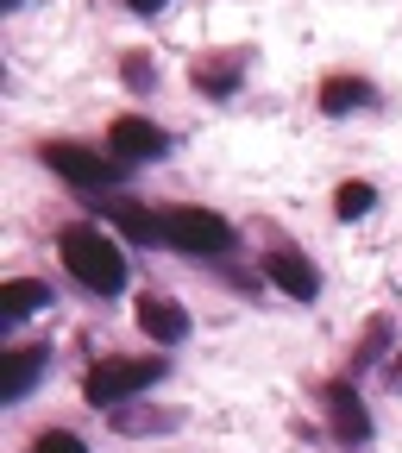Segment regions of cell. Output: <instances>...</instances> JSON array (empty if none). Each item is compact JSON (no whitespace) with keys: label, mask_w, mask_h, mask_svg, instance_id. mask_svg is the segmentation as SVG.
Returning a JSON list of instances; mask_svg holds the SVG:
<instances>
[{"label":"cell","mask_w":402,"mask_h":453,"mask_svg":"<svg viewBox=\"0 0 402 453\" xmlns=\"http://www.w3.org/2000/svg\"><path fill=\"white\" fill-rule=\"evenodd\" d=\"M57 252H64V265H70V277L82 290H95V296H120L126 290V252L113 246L101 226H88V220L64 226V234H57Z\"/></svg>","instance_id":"cell-1"},{"label":"cell","mask_w":402,"mask_h":453,"mask_svg":"<svg viewBox=\"0 0 402 453\" xmlns=\"http://www.w3.org/2000/svg\"><path fill=\"white\" fill-rule=\"evenodd\" d=\"M157 240L163 246H177L189 258H220V252H233V226H226L214 208H163L157 214Z\"/></svg>","instance_id":"cell-2"},{"label":"cell","mask_w":402,"mask_h":453,"mask_svg":"<svg viewBox=\"0 0 402 453\" xmlns=\"http://www.w3.org/2000/svg\"><path fill=\"white\" fill-rule=\"evenodd\" d=\"M157 378H163V359H95L82 372V396L107 416V410H120L126 396H139L145 384H157Z\"/></svg>","instance_id":"cell-3"},{"label":"cell","mask_w":402,"mask_h":453,"mask_svg":"<svg viewBox=\"0 0 402 453\" xmlns=\"http://www.w3.org/2000/svg\"><path fill=\"white\" fill-rule=\"evenodd\" d=\"M64 183H76V189H101V183H113L120 177V157H101V151H88V145H70V139H50L44 151H38Z\"/></svg>","instance_id":"cell-4"},{"label":"cell","mask_w":402,"mask_h":453,"mask_svg":"<svg viewBox=\"0 0 402 453\" xmlns=\"http://www.w3.org/2000/svg\"><path fill=\"white\" fill-rule=\"evenodd\" d=\"M321 403H327V422H333V441H339V447H365V441H371L365 396H359L346 378H333V384L321 390Z\"/></svg>","instance_id":"cell-5"},{"label":"cell","mask_w":402,"mask_h":453,"mask_svg":"<svg viewBox=\"0 0 402 453\" xmlns=\"http://www.w3.org/2000/svg\"><path fill=\"white\" fill-rule=\"evenodd\" d=\"M170 151V133L139 120V113H120V120L107 127V157H120V164H139V157H163Z\"/></svg>","instance_id":"cell-6"},{"label":"cell","mask_w":402,"mask_h":453,"mask_svg":"<svg viewBox=\"0 0 402 453\" xmlns=\"http://www.w3.org/2000/svg\"><path fill=\"white\" fill-rule=\"evenodd\" d=\"M264 277L277 283L283 296H296V303H315V296H321V271H315L302 252H290V246H277V252L264 258Z\"/></svg>","instance_id":"cell-7"},{"label":"cell","mask_w":402,"mask_h":453,"mask_svg":"<svg viewBox=\"0 0 402 453\" xmlns=\"http://www.w3.org/2000/svg\"><path fill=\"white\" fill-rule=\"evenodd\" d=\"M139 327L157 340V347H177V340H189V315H183V303L177 296H139Z\"/></svg>","instance_id":"cell-8"},{"label":"cell","mask_w":402,"mask_h":453,"mask_svg":"<svg viewBox=\"0 0 402 453\" xmlns=\"http://www.w3.org/2000/svg\"><path fill=\"white\" fill-rule=\"evenodd\" d=\"M371 101H377V88H371L365 76H327V82H321V113H333V120H339V113L371 107Z\"/></svg>","instance_id":"cell-9"},{"label":"cell","mask_w":402,"mask_h":453,"mask_svg":"<svg viewBox=\"0 0 402 453\" xmlns=\"http://www.w3.org/2000/svg\"><path fill=\"white\" fill-rule=\"evenodd\" d=\"M44 303H50V290H44L38 277H13L7 290H0V315H7V321H26V315H38Z\"/></svg>","instance_id":"cell-10"},{"label":"cell","mask_w":402,"mask_h":453,"mask_svg":"<svg viewBox=\"0 0 402 453\" xmlns=\"http://www.w3.org/2000/svg\"><path fill=\"white\" fill-rule=\"evenodd\" d=\"M107 220L120 226L133 246H151V240H157V214H145L139 202H107Z\"/></svg>","instance_id":"cell-11"},{"label":"cell","mask_w":402,"mask_h":453,"mask_svg":"<svg viewBox=\"0 0 402 453\" xmlns=\"http://www.w3.org/2000/svg\"><path fill=\"white\" fill-rule=\"evenodd\" d=\"M195 88L233 95V88H239V57H201V64H195Z\"/></svg>","instance_id":"cell-12"},{"label":"cell","mask_w":402,"mask_h":453,"mask_svg":"<svg viewBox=\"0 0 402 453\" xmlns=\"http://www.w3.org/2000/svg\"><path fill=\"white\" fill-rule=\"evenodd\" d=\"M38 372H44V347H19V353H7V396H26Z\"/></svg>","instance_id":"cell-13"},{"label":"cell","mask_w":402,"mask_h":453,"mask_svg":"<svg viewBox=\"0 0 402 453\" xmlns=\"http://www.w3.org/2000/svg\"><path fill=\"white\" fill-rule=\"evenodd\" d=\"M371 208H377V189H371V183H339V189H333V214H339V220H359V214H371Z\"/></svg>","instance_id":"cell-14"},{"label":"cell","mask_w":402,"mask_h":453,"mask_svg":"<svg viewBox=\"0 0 402 453\" xmlns=\"http://www.w3.org/2000/svg\"><path fill=\"white\" fill-rule=\"evenodd\" d=\"M383 347H390V321H371V327H365V340H359V353H353V365H359V372H365V365H377V353H383Z\"/></svg>","instance_id":"cell-15"},{"label":"cell","mask_w":402,"mask_h":453,"mask_svg":"<svg viewBox=\"0 0 402 453\" xmlns=\"http://www.w3.org/2000/svg\"><path fill=\"white\" fill-rule=\"evenodd\" d=\"M32 453H88V441L70 434V428H44V434L32 441Z\"/></svg>","instance_id":"cell-16"},{"label":"cell","mask_w":402,"mask_h":453,"mask_svg":"<svg viewBox=\"0 0 402 453\" xmlns=\"http://www.w3.org/2000/svg\"><path fill=\"white\" fill-rule=\"evenodd\" d=\"M126 82H133V88H151V64H145V50H126Z\"/></svg>","instance_id":"cell-17"},{"label":"cell","mask_w":402,"mask_h":453,"mask_svg":"<svg viewBox=\"0 0 402 453\" xmlns=\"http://www.w3.org/2000/svg\"><path fill=\"white\" fill-rule=\"evenodd\" d=\"M163 7V0H133V13H157Z\"/></svg>","instance_id":"cell-18"},{"label":"cell","mask_w":402,"mask_h":453,"mask_svg":"<svg viewBox=\"0 0 402 453\" xmlns=\"http://www.w3.org/2000/svg\"><path fill=\"white\" fill-rule=\"evenodd\" d=\"M7 7H19V0H7Z\"/></svg>","instance_id":"cell-19"}]
</instances>
